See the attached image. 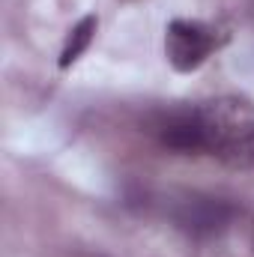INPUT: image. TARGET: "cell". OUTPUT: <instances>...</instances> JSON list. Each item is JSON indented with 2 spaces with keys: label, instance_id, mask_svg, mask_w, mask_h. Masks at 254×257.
<instances>
[{
  "label": "cell",
  "instance_id": "3",
  "mask_svg": "<svg viewBox=\"0 0 254 257\" xmlns=\"http://www.w3.org/2000/svg\"><path fill=\"white\" fill-rule=\"evenodd\" d=\"M147 132L159 147L177 156H200L197 138V105L194 102H171L147 114Z\"/></svg>",
  "mask_w": 254,
  "mask_h": 257
},
{
  "label": "cell",
  "instance_id": "5",
  "mask_svg": "<svg viewBox=\"0 0 254 257\" xmlns=\"http://www.w3.org/2000/svg\"><path fill=\"white\" fill-rule=\"evenodd\" d=\"M96 30H99V18L96 15H84L72 30H69V36H66L63 42V51H60V60L57 66L60 69H69V66L75 63L87 48H90V42H93V36H96Z\"/></svg>",
  "mask_w": 254,
  "mask_h": 257
},
{
  "label": "cell",
  "instance_id": "6",
  "mask_svg": "<svg viewBox=\"0 0 254 257\" xmlns=\"http://www.w3.org/2000/svg\"><path fill=\"white\" fill-rule=\"evenodd\" d=\"M248 6H251V12H254V0H248Z\"/></svg>",
  "mask_w": 254,
  "mask_h": 257
},
{
  "label": "cell",
  "instance_id": "1",
  "mask_svg": "<svg viewBox=\"0 0 254 257\" xmlns=\"http://www.w3.org/2000/svg\"><path fill=\"white\" fill-rule=\"evenodd\" d=\"M197 105L200 156L233 171H254V102L245 96H215Z\"/></svg>",
  "mask_w": 254,
  "mask_h": 257
},
{
  "label": "cell",
  "instance_id": "2",
  "mask_svg": "<svg viewBox=\"0 0 254 257\" xmlns=\"http://www.w3.org/2000/svg\"><path fill=\"white\" fill-rule=\"evenodd\" d=\"M227 33L209 21L197 18H174L165 27V57L177 72H197L215 51H221Z\"/></svg>",
  "mask_w": 254,
  "mask_h": 257
},
{
  "label": "cell",
  "instance_id": "4",
  "mask_svg": "<svg viewBox=\"0 0 254 257\" xmlns=\"http://www.w3.org/2000/svg\"><path fill=\"white\" fill-rule=\"evenodd\" d=\"M171 218L191 239H209V236L224 233L233 224L236 206L230 200L212 197V194H186L183 200L174 203Z\"/></svg>",
  "mask_w": 254,
  "mask_h": 257
}]
</instances>
